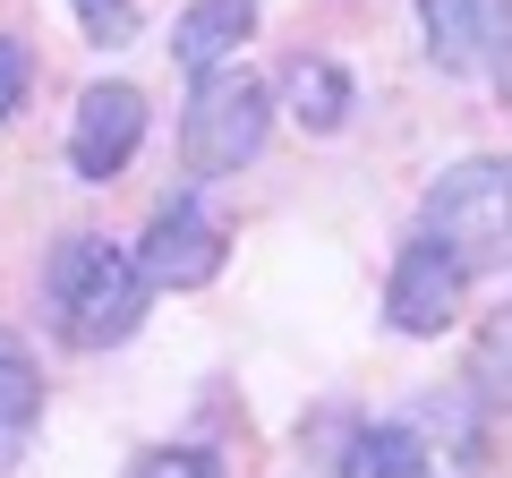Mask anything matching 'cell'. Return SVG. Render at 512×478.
<instances>
[{
	"label": "cell",
	"mask_w": 512,
	"mask_h": 478,
	"mask_svg": "<svg viewBox=\"0 0 512 478\" xmlns=\"http://www.w3.org/2000/svg\"><path fill=\"white\" fill-rule=\"evenodd\" d=\"M77 26H86V43H103V52H120V43H137V0H69Z\"/></svg>",
	"instance_id": "5bb4252c"
},
{
	"label": "cell",
	"mask_w": 512,
	"mask_h": 478,
	"mask_svg": "<svg viewBox=\"0 0 512 478\" xmlns=\"http://www.w3.org/2000/svg\"><path fill=\"white\" fill-rule=\"evenodd\" d=\"M146 146V94L137 86H86L77 94V120H69V171L77 180H120L128 154Z\"/></svg>",
	"instance_id": "8992f818"
},
{
	"label": "cell",
	"mask_w": 512,
	"mask_h": 478,
	"mask_svg": "<svg viewBox=\"0 0 512 478\" xmlns=\"http://www.w3.org/2000/svg\"><path fill=\"white\" fill-rule=\"evenodd\" d=\"M410 444H419V478H478L487 436H478L470 385H461V393H427V402L410 410Z\"/></svg>",
	"instance_id": "ba28073f"
},
{
	"label": "cell",
	"mask_w": 512,
	"mask_h": 478,
	"mask_svg": "<svg viewBox=\"0 0 512 478\" xmlns=\"http://www.w3.org/2000/svg\"><path fill=\"white\" fill-rule=\"evenodd\" d=\"M248 35H256V0H188L180 26H171V60H180L188 77H205V69H222Z\"/></svg>",
	"instance_id": "9c48e42d"
},
{
	"label": "cell",
	"mask_w": 512,
	"mask_h": 478,
	"mask_svg": "<svg viewBox=\"0 0 512 478\" xmlns=\"http://www.w3.org/2000/svg\"><path fill=\"white\" fill-rule=\"evenodd\" d=\"M419 231L453 248L461 274L504 265L512 257V154H470V163H453L436 188H427Z\"/></svg>",
	"instance_id": "7a4b0ae2"
},
{
	"label": "cell",
	"mask_w": 512,
	"mask_h": 478,
	"mask_svg": "<svg viewBox=\"0 0 512 478\" xmlns=\"http://www.w3.org/2000/svg\"><path fill=\"white\" fill-rule=\"evenodd\" d=\"M222 222L205 214V197H171L154 205L146 239H137V274L154 282V291H205V282L222 274Z\"/></svg>",
	"instance_id": "277c9868"
},
{
	"label": "cell",
	"mask_w": 512,
	"mask_h": 478,
	"mask_svg": "<svg viewBox=\"0 0 512 478\" xmlns=\"http://www.w3.org/2000/svg\"><path fill=\"white\" fill-rule=\"evenodd\" d=\"M282 111H291L308 137H333L350 120V77L333 69V60H316V52H299L291 69H282Z\"/></svg>",
	"instance_id": "8fae6325"
},
{
	"label": "cell",
	"mask_w": 512,
	"mask_h": 478,
	"mask_svg": "<svg viewBox=\"0 0 512 478\" xmlns=\"http://www.w3.org/2000/svg\"><path fill=\"white\" fill-rule=\"evenodd\" d=\"M461 257L444 248V239H402V257H393V291H384V316H393V333H410V342H436L444 325L461 316Z\"/></svg>",
	"instance_id": "5b68a950"
},
{
	"label": "cell",
	"mask_w": 512,
	"mask_h": 478,
	"mask_svg": "<svg viewBox=\"0 0 512 478\" xmlns=\"http://www.w3.org/2000/svg\"><path fill=\"white\" fill-rule=\"evenodd\" d=\"M18 94H26V43H9V35H0V120L18 111Z\"/></svg>",
	"instance_id": "2e32d148"
},
{
	"label": "cell",
	"mask_w": 512,
	"mask_h": 478,
	"mask_svg": "<svg viewBox=\"0 0 512 478\" xmlns=\"http://www.w3.org/2000/svg\"><path fill=\"white\" fill-rule=\"evenodd\" d=\"M342 478H419V444H410V419L350 427V444H342Z\"/></svg>",
	"instance_id": "7c38bea8"
},
{
	"label": "cell",
	"mask_w": 512,
	"mask_h": 478,
	"mask_svg": "<svg viewBox=\"0 0 512 478\" xmlns=\"http://www.w3.org/2000/svg\"><path fill=\"white\" fill-rule=\"evenodd\" d=\"M35 419H43V376H35V350L0 325V478L18 470V453L35 444Z\"/></svg>",
	"instance_id": "30bf717a"
},
{
	"label": "cell",
	"mask_w": 512,
	"mask_h": 478,
	"mask_svg": "<svg viewBox=\"0 0 512 478\" xmlns=\"http://www.w3.org/2000/svg\"><path fill=\"white\" fill-rule=\"evenodd\" d=\"M470 402L478 410H512V299L470 333Z\"/></svg>",
	"instance_id": "4fadbf2b"
},
{
	"label": "cell",
	"mask_w": 512,
	"mask_h": 478,
	"mask_svg": "<svg viewBox=\"0 0 512 478\" xmlns=\"http://www.w3.org/2000/svg\"><path fill=\"white\" fill-rule=\"evenodd\" d=\"M128 478H222L214 453H197V444H154V453L128 461Z\"/></svg>",
	"instance_id": "9a60e30c"
},
{
	"label": "cell",
	"mask_w": 512,
	"mask_h": 478,
	"mask_svg": "<svg viewBox=\"0 0 512 478\" xmlns=\"http://www.w3.org/2000/svg\"><path fill=\"white\" fill-rule=\"evenodd\" d=\"M146 299H154V282L137 274L128 248L86 239V231L52 248V316H60V342L69 350H120L128 333L146 325Z\"/></svg>",
	"instance_id": "6da1fadb"
},
{
	"label": "cell",
	"mask_w": 512,
	"mask_h": 478,
	"mask_svg": "<svg viewBox=\"0 0 512 478\" xmlns=\"http://www.w3.org/2000/svg\"><path fill=\"white\" fill-rule=\"evenodd\" d=\"M265 129H274V86L248 69H205L197 94H188V120H180V154L197 180H222V171L256 163L265 154Z\"/></svg>",
	"instance_id": "3957f363"
},
{
	"label": "cell",
	"mask_w": 512,
	"mask_h": 478,
	"mask_svg": "<svg viewBox=\"0 0 512 478\" xmlns=\"http://www.w3.org/2000/svg\"><path fill=\"white\" fill-rule=\"evenodd\" d=\"M419 26L444 77H478L512 52V0H419Z\"/></svg>",
	"instance_id": "52a82bcc"
}]
</instances>
